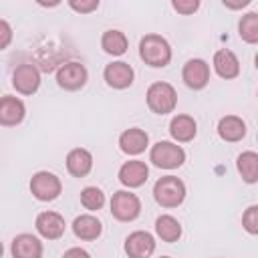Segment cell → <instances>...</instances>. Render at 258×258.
Listing matches in <instances>:
<instances>
[{
    "label": "cell",
    "mask_w": 258,
    "mask_h": 258,
    "mask_svg": "<svg viewBox=\"0 0 258 258\" xmlns=\"http://www.w3.org/2000/svg\"><path fill=\"white\" fill-rule=\"evenodd\" d=\"M139 56L153 69H163L171 60V46L161 34H145L139 40Z\"/></svg>",
    "instance_id": "cell-1"
},
{
    "label": "cell",
    "mask_w": 258,
    "mask_h": 258,
    "mask_svg": "<svg viewBox=\"0 0 258 258\" xmlns=\"http://www.w3.org/2000/svg\"><path fill=\"white\" fill-rule=\"evenodd\" d=\"M153 198L161 208H177L185 200V183L175 175H163L153 185Z\"/></svg>",
    "instance_id": "cell-2"
},
{
    "label": "cell",
    "mask_w": 258,
    "mask_h": 258,
    "mask_svg": "<svg viewBox=\"0 0 258 258\" xmlns=\"http://www.w3.org/2000/svg\"><path fill=\"white\" fill-rule=\"evenodd\" d=\"M145 99H147V107L155 115H167L177 105V93L165 81H157V83L149 85V89L145 93Z\"/></svg>",
    "instance_id": "cell-3"
},
{
    "label": "cell",
    "mask_w": 258,
    "mask_h": 258,
    "mask_svg": "<svg viewBox=\"0 0 258 258\" xmlns=\"http://www.w3.org/2000/svg\"><path fill=\"white\" fill-rule=\"evenodd\" d=\"M149 161L159 169H175L185 161V151L181 145L171 141H157L149 151Z\"/></svg>",
    "instance_id": "cell-4"
},
{
    "label": "cell",
    "mask_w": 258,
    "mask_h": 258,
    "mask_svg": "<svg viewBox=\"0 0 258 258\" xmlns=\"http://www.w3.org/2000/svg\"><path fill=\"white\" fill-rule=\"evenodd\" d=\"M30 191L38 202H52L60 196L62 183L50 171H36L30 179Z\"/></svg>",
    "instance_id": "cell-5"
},
{
    "label": "cell",
    "mask_w": 258,
    "mask_h": 258,
    "mask_svg": "<svg viewBox=\"0 0 258 258\" xmlns=\"http://www.w3.org/2000/svg\"><path fill=\"white\" fill-rule=\"evenodd\" d=\"M111 214L119 222H133L141 214V202L131 191H115L111 198Z\"/></svg>",
    "instance_id": "cell-6"
},
{
    "label": "cell",
    "mask_w": 258,
    "mask_h": 258,
    "mask_svg": "<svg viewBox=\"0 0 258 258\" xmlns=\"http://www.w3.org/2000/svg\"><path fill=\"white\" fill-rule=\"evenodd\" d=\"M87 79H89V73H87L85 64L75 62V60L60 64L58 71H56V83L64 91H79V89H83Z\"/></svg>",
    "instance_id": "cell-7"
},
{
    "label": "cell",
    "mask_w": 258,
    "mask_h": 258,
    "mask_svg": "<svg viewBox=\"0 0 258 258\" xmlns=\"http://www.w3.org/2000/svg\"><path fill=\"white\" fill-rule=\"evenodd\" d=\"M12 87L20 93V95H34L40 87V73L34 64L30 62H22L14 69L12 73Z\"/></svg>",
    "instance_id": "cell-8"
},
{
    "label": "cell",
    "mask_w": 258,
    "mask_h": 258,
    "mask_svg": "<svg viewBox=\"0 0 258 258\" xmlns=\"http://www.w3.org/2000/svg\"><path fill=\"white\" fill-rule=\"evenodd\" d=\"M181 79L189 89L200 91L210 83V64L204 58H189L183 64Z\"/></svg>",
    "instance_id": "cell-9"
},
{
    "label": "cell",
    "mask_w": 258,
    "mask_h": 258,
    "mask_svg": "<svg viewBox=\"0 0 258 258\" xmlns=\"http://www.w3.org/2000/svg\"><path fill=\"white\" fill-rule=\"evenodd\" d=\"M155 252V238L149 232L137 230L125 240V254L129 258H149Z\"/></svg>",
    "instance_id": "cell-10"
},
{
    "label": "cell",
    "mask_w": 258,
    "mask_h": 258,
    "mask_svg": "<svg viewBox=\"0 0 258 258\" xmlns=\"http://www.w3.org/2000/svg\"><path fill=\"white\" fill-rule=\"evenodd\" d=\"M34 226H36V232L46 240H58L67 228L64 218L58 212H40L36 216Z\"/></svg>",
    "instance_id": "cell-11"
},
{
    "label": "cell",
    "mask_w": 258,
    "mask_h": 258,
    "mask_svg": "<svg viewBox=\"0 0 258 258\" xmlns=\"http://www.w3.org/2000/svg\"><path fill=\"white\" fill-rule=\"evenodd\" d=\"M103 77H105V81H107L109 87H113V89H127V87L133 85L135 73H133V69H131L129 62L115 60V62H111V64L105 67Z\"/></svg>",
    "instance_id": "cell-12"
},
{
    "label": "cell",
    "mask_w": 258,
    "mask_h": 258,
    "mask_svg": "<svg viewBox=\"0 0 258 258\" xmlns=\"http://www.w3.org/2000/svg\"><path fill=\"white\" fill-rule=\"evenodd\" d=\"M24 115H26V107L18 97L12 95L0 97V125L16 127L18 123H22Z\"/></svg>",
    "instance_id": "cell-13"
},
{
    "label": "cell",
    "mask_w": 258,
    "mask_h": 258,
    "mask_svg": "<svg viewBox=\"0 0 258 258\" xmlns=\"http://www.w3.org/2000/svg\"><path fill=\"white\" fill-rule=\"evenodd\" d=\"M147 175H149V167L145 165V161H139V159H131V161H125L119 169V181L125 185V187H139L147 181Z\"/></svg>",
    "instance_id": "cell-14"
},
{
    "label": "cell",
    "mask_w": 258,
    "mask_h": 258,
    "mask_svg": "<svg viewBox=\"0 0 258 258\" xmlns=\"http://www.w3.org/2000/svg\"><path fill=\"white\" fill-rule=\"evenodd\" d=\"M12 258H42V242L32 234H18L10 246Z\"/></svg>",
    "instance_id": "cell-15"
},
{
    "label": "cell",
    "mask_w": 258,
    "mask_h": 258,
    "mask_svg": "<svg viewBox=\"0 0 258 258\" xmlns=\"http://www.w3.org/2000/svg\"><path fill=\"white\" fill-rule=\"evenodd\" d=\"M147 145H149V135L139 127L125 129L119 137V147L127 155H139V153L145 151Z\"/></svg>",
    "instance_id": "cell-16"
},
{
    "label": "cell",
    "mask_w": 258,
    "mask_h": 258,
    "mask_svg": "<svg viewBox=\"0 0 258 258\" xmlns=\"http://www.w3.org/2000/svg\"><path fill=\"white\" fill-rule=\"evenodd\" d=\"M212 64H214V71L218 73V77H222L226 81L228 79H236L240 75V60H238V56L230 48L216 50Z\"/></svg>",
    "instance_id": "cell-17"
},
{
    "label": "cell",
    "mask_w": 258,
    "mask_h": 258,
    "mask_svg": "<svg viewBox=\"0 0 258 258\" xmlns=\"http://www.w3.org/2000/svg\"><path fill=\"white\" fill-rule=\"evenodd\" d=\"M67 169L75 177L89 175V171L93 169V155H91V151H87L83 147L71 149L69 155H67Z\"/></svg>",
    "instance_id": "cell-18"
},
{
    "label": "cell",
    "mask_w": 258,
    "mask_h": 258,
    "mask_svg": "<svg viewBox=\"0 0 258 258\" xmlns=\"http://www.w3.org/2000/svg\"><path fill=\"white\" fill-rule=\"evenodd\" d=\"M196 133H198V123L189 115H175L169 123V135L179 143L191 141L196 137Z\"/></svg>",
    "instance_id": "cell-19"
},
{
    "label": "cell",
    "mask_w": 258,
    "mask_h": 258,
    "mask_svg": "<svg viewBox=\"0 0 258 258\" xmlns=\"http://www.w3.org/2000/svg\"><path fill=\"white\" fill-rule=\"evenodd\" d=\"M73 232H75V236H77L79 240L91 242V240H97V238L101 236L103 224H101L95 216L83 214V216H77V218H75V222H73Z\"/></svg>",
    "instance_id": "cell-20"
},
{
    "label": "cell",
    "mask_w": 258,
    "mask_h": 258,
    "mask_svg": "<svg viewBox=\"0 0 258 258\" xmlns=\"http://www.w3.org/2000/svg\"><path fill=\"white\" fill-rule=\"evenodd\" d=\"M218 135L224 141L236 143V141L244 139V135H246V123L240 117H236V115H226L218 123Z\"/></svg>",
    "instance_id": "cell-21"
},
{
    "label": "cell",
    "mask_w": 258,
    "mask_h": 258,
    "mask_svg": "<svg viewBox=\"0 0 258 258\" xmlns=\"http://www.w3.org/2000/svg\"><path fill=\"white\" fill-rule=\"evenodd\" d=\"M155 234L163 240V242H177L181 238V224L169 216V214H163L155 220Z\"/></svg>",
    "instance_id": "cell-22"
},
{
    "label": "cell",
    "mask_w": 258,
    "mask_h": 258,
    "mask_svg": "<svg viewBox=\"0 0 258 258\" xmlns=\"http://www.w3.org/2000/svg\"><path fill=\"white\" fill-rule=\"evenodd\" d=\"M101 46L107 54H113V56H121L127 52V36L117 30V28H111V30H105L103 32V38H101Z\"/></svg>",
    "instance_id": "cell-23"
},
{
    "label": "cell",
    "mask_w": 258,
    "mask_h": 258,
    "mask_svg": "<svg viewBox=\"0 0 258 258\" xmlns=\"http://www.w3.org/2000/svg\"><path fill=\"white\" fill-rule=\"evenodd\" d=\"M236 167L246 183H256L258 181V153L256 151H244L238 155Z\"/></svg>",
    "instance_id": "cell-24"
},
{
    "label": "cell",
    "mask_w": 258,
    "mask_h": 258,
    "mask_svg": "<svg viewBox=\"0 0 258 258\" xmlns=\"http://www.w3.org/2000/svg\"><path fill=\"white\" fill-rule=\"evenodd\" d=\"M238 34L248 44H256L258 42V14L256 12H246L240 18V22H238Z\"/></svg>",
    "instance_id": "cell-25"
},
{
    "label": "cell",
    "mask_w": 258,
    "mask_h": 258,
    "mask_svg": "<svg viewBox=\"0 0 258 258\" xmlns=\"http://www.w3.org/2000/svg\"><path fill=\"white\" fill-rule=\"evenodd\" d=\"M81 204H83L87 210L97 212V210H101L103 204H105V194H103L99 187L89 185V187H85V189L81 191Z\"/></svg>",
    "instance_id": "cell-26"
},
{
    "label": "cell",
    "mask_w": 258,
    "mask_h": 258,
    "mask_svg": "<svg viewBox=\"0 0 258 258\" xmlns=\"http://www.w3.org/2000/svg\"><path fill=\"white\" fill-rule=\"evenodd\" d=\"M242 226L248 234H252V236L258 234V206H250L242 214Z\"/></svg>",
    "instance_id": "cell-27"
},
{
    "label": "cell",
    "mask_w": 258,
    "mask_h": 258,
    "mask_svg": "<svg viewBox=\"0 0 258 258\" xmlns=\"http://www.w3.org/2000/svg\"><path fill=\"white\" fill-rule=\"evenodd\" d=\"M171 6H173L175 12L187 16V14H194V12L200 8V2H198V0H173Z\"/></svg>",
    "instance_id": "cell-28"
},
{
    "label": "cell",
    "mask_w": 258,
    "mask_h": 258,
    "mask_svg": "<svg viewBox=\"0 0 258 258\" xmlns=\"http://www.w3.org/2000/svg\"><path fill=\"white\" fill-rule=\"evenodd\" d=\"M69 6L75 10V12H81V14H87V12H93L99 8V0H71Z\"/></svg>",
    "instance_id": "cell-29"
},
{
    "label": "cell",
    "mask_w": 258,
    "mask_h": 258,
    "mask_svg": "<svg viewBox=\"0 0 258 258\" xmlns=\"http://www.w3.org/2000/svg\"><path fill=\"white\" fill-rule=\"evenodd\" d=\"M12 42V28L6 20H0V50H4Z\"/></svg>",
    "instance_id": "cell-30"
},
{
    "label": "cell",
    "mask_w": 258,
    "mask_h": 258,
    "mask_svg": "<svg viewBox=\"0 0 258 258\" xmlns=\"http://www.w3.org/2000/svg\"><path fill=\"white\" fill-rule=\"evenodd\" d=\"M62 258H91V254L87 250H83V248H69L62 254Z\"/></svg>",
    "instance_id": "cell-31"
},
{
    "label": "cell",
    "mask_w": 258,
    "mask_h": 258,
    "mask_svg": "<svg viewBox=\"0 0 258 258\" xmlns=\"http://www.w3.org/2000/svg\"><path fill=\"white\" fill-rule=\"evenodd\" d=\"M248 4H250V0H238V2H228V0H224V6H226V8H232V10L244 8V6H248Z\"/></svg>",
    "instance_id": "cell-32"
},
{
    "label": "cell",
    "mask_w": 258,
    "mask_h": 258,
    "mask_svg": "<svg viewBox=\"0 0 258 258\" xmlns=\"http://www.w3.org/2000/svg\"><path fill=\"white\" fill-rule=\"evenodd\" d=\"M2 254H4V246H2V242H0V258H2Z\"/></svg>",
    "instance_id": "cell-33"
},
{
    "label": "cell",
    "mask_w": 258,
    "mask_h": 258,
    "mask_svg": "<svg viewBox=\"0 0 258 258\" xmlns=\"http://www.w3.org/2000/svg\"><path fill=\"white\" fill-rule=\"evenodd\" d=\"M159 258H171V256H159Z\"/></svg>",
    "instance_id": "cell-34"
}]
</instances>
